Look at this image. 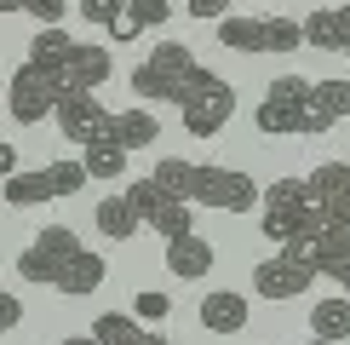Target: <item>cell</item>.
<instances>
[{
    "label": "cell",
    "mask_w": 350,
    "mask_h": 345,
    "mask_svg": "<svg viewBox=\"0 0 350 345\" xmlns=\"http://www.w3.org/2000/svg\"><path fill=\"white\" fill-rule=\"evenodd\" d=\"M155 179H161L172 196L196 201V207H218V213H253V207H265V190H258L241 167H207V162L167 155V162H155Z\"/></svg>",
    "instance_id": "obj_1"
},
{
    "label": "cell",
    "mask_w": 350,
    "mask_h": 345,
    "mask_svg": "<svg viewBox=\"0 0 350 345\" xmlns=\"http://www.w3.org/2000/svg\"><path fill=\"white\" fill-rule=\"evenodd\" d=\"M258 230H265L275 248H287V242H299V236L333 230V213L310 196V179H275L265 190V219H258Z\"/></svg>",
    "instance_id": "obj_2"
},
{
    "label": "cell",
    "mask_w": 350,
    "mask_h": 345,
    "mask_svg": "<svg viewBox=\"0 0 350 345\" xmlns=\"http://www.w3.org/2000/svg\"><path fill=\"white\" fill-rule=\"evenodd\" d=\"M201 75H207V69L196 64V52H189L184 40H155V52L126 75V86H133L138 98H150V104H184L189 86Z\"/></svg>",
    "instance_id": "obj_3"
},
{
    "label": "cell",
    "mask_w": 350,
    "mask_h": 345,
    "mask_svg": "<svg viewBox=\"0 0 350 345\" xmlns=\"http://www.w3.org/2000/svg\"><path fill=\"white\" fill-rule=\"evenodd\" d=\"M258 133L265 138H293L310 133V75H282L270 81V92L258 98Z\"/></svg>",
    "instance_id": "obj_4"
},
{
    "label": "cell",
    "mask_w": 350,
    "mask_h": 345,
    "mask_svg": "<svg viewBox=\"0 0 350 345\" xmlns=\"http://www.w3.org/2000/svg\"><path fill=\"white\" fill-rule=\"evenodd\" d=\"M218 40H224L230 52H247V58L293 52V47H304V23H293V18H236V12H230V18L218 23Z\"/></svg>",
    "instance_id": "obj_5"
},
{
    "label": "cell",
    "mask_w": 350,
    "mask_h": 345,
    "mask_svg": "<svg viewBox=\"0 0 350 345\" xmlns=\"http://www.w3.org/2000/svg\"><path fill=\"white\" fill-rule=\"evenodd\" d=\"M86 179H92L86 162H46L35 172H12V179H6V207H40V201L81 196Z\"/></svg>",
    "instance_id": "obj_6"
},
{
    "label": "cell",
    "mask_w": 350,
    "mask_h": 345,
    "mask_svg": "<svg viewBox=\"0 0 350 345\" xmlns=\"http://www.w3.org/2000/svg\"><path fill=\"white\" fill-rule=\"evenodd\" d=\"M126 201H133V213L150 230H161V236L172 242V236H189V230H196V219H189V207H196V201H184V196H172L161 179H155V172H144V179H133L121 190Z\"/></svg>",
    "instance_id": "obj_7"
},
{
    "label": "cell",
    "mask_w": 350,
    "mask_h": 345,
    "mask_svg": "<svg viewBox=\"0 0 350 345\" xmlns=\"http://www.w3.org/2000/svg\"><path fill=\"white\" fill-rule=\"evenodd\" d=\"M75 253H81V236H75V230H69V225H46V230H40V236L18 253V277L35 282V288H46V282L57 288V277L69 270V259H75Z\"/></svg>",
    "instance_id": "obj_8"
},
{
    "label": "cell",
    "mask_w": 350,
    "mask_h": 345,
    "mask_svg": "<svg viewBox=\"0 0 350 345\" xmlns=\"http://www.w3.org/2000/svg\"><path fill=\"white\" fill-rule=\"evenodd\" d=\"M57 104H64V92H57V81L40 64H18V69H12V81H6V115L18 127H35V121H46V115H57Z\"/></svg>",
    "instance_id": "obj_9"
},
{
    "label": "cell",
    "mask_w": 350,
    "mask_h": 345,
    "mask_svg": "<svg viewBox=\"0 0 350 345\" xmlns=\"http://www.w3.org/2000/svg\"><path fill=\"white\" fill-rule=\"evenodd\" d=\"M40 69L57 81V92H64V98H75V92H98V86L115 75V58H109V47L75 40L64 58H52V64H40Z\"/></svg>",
    "instance_id": "obj_10"
},
{
    "label": "cell",
    "mask_w": 350,
    "mask_h": 345,
    "mask_svg": "<svg viewBox=\"0 0 350 345\" xmlns=\"http://www.w3.org/2000/svg\"><path fill=\"white\" fill-rule=\"evenodd\" d=\"M178 110H184V127H189L196 138H213V133H224L230 115H236V86L207 69V75L189 86V98H184Z\"/></svg>",
    "instance_id": "obj_11"
},
{
    "label": "cell",
    "mask_w": 350,
    "mask_h": 345,
    "mask_svg": "<svg viewBox=\"0 0 350 345\" xmlns=\"http://www.w3.org/2000/svg\"><path fill=\"white\" fill-rule=\"evenodd\" d=\"M316 277H322V270H316L310 259L275 248V259L253 265V294H258V299H299V294H310V282H316Z\"/></svg>",
    "instance_id": "obj_12"
},
{
    "label": "cell",
    "mask_w": 350,
    "mask_h": 345,
    "mask_svg": "<svg viewBox=\"0 0 350 345\" xmlns=\"http://www.w3.org/2000/svg\"><path fill=\"white\" fill-rule=\"evenodd\" d=\"M57 133H64L69 144H98V138H109V127H115V110H104L98 104V92H75V98H64V104H57Z\"/></svg>",
    "instance_id": "obj_13"
},
{
    "label": "cell",
    "mask_w": 350,
    "mask_h": 345,
    "mask_svg": "<svg viewBox=\"0 0 350 345\" xmlns=\"http://www.w3.org/2000/svg\"><path fill=\"white\" fill-rule=\"evenodd\" d=\"M350 115V81H310V133H333Z\"/></svg>",
    "instance_id": "obj_14"
},
{
    "label": "cell",
    "mask_w": 350,
    "mask_h": 345,
    "mask_svg": "<svg viewBox=\"0 0 350 345\" xmlns=\"http://www.w3.org/2000/svg\"><path fill=\"white\" fill-rule=\"evenodd\" d=\"M167 270H172V277H184V282H201L213 270V242L196 236V230H189V236H172L167 242Z\"/></svg>",
    "instance_id": "obj_15"
},
{
    "label": "cell",
    "mask_w": 350,
    "mask_h": 345,
    "mask_svg": "<svg viewBox=\"0 0 350 345\" xmlns=\"http://www.w3.org/2000/svg\"><path fill=\"white\" fill-rule=\"evenodd\" d=\"M247 299L241 294H230V288H218V294H207L201 299V328L207 334H236V328H247Z\"/></svg>",
    "instance_id": "obj_16"
},
{
    "label": "cell",
    "mask_w": 350,
    "mask_h": 345,
    "mask_svg": "<svg viewBox=\"0 0 350 345\" xmlns=\"http://www.w3.org/2000/svg\"><path fill=\"white\" fill-rule=\"evenodd\" d=\"M104 277H109V265H104V259H98V253H75V259H69V270H64V277H57V294H69V299H86V294H98V288H104Z\"/></svg>",
    "instance_id": "obj_17"
},
{
    "label": "cell",
    "mask_w": 350,
    "mask_h": 345,
    "mask_svg": "<svg viewBox=\"0 0 350 345\" xmlns=\"http://www.w3.org/2000/svg\"><path fill=\"white\" fill-rule=\"evenodd\" d=\"M92 334L104 340V345H167L155 328H138V316H126V311H104L92 322Z\"/></svg>",
    "instance_id": "obj_18"
},
{
    "label": "cell",
    "mask_w": 350,
    "mask_h": 345,
    "mask_svg": "<svg viewBox=\"0 0 350 345\" xmlns=\"http://www.w3.org/2000/svg\"><path fill=\"white\" fill-rule=\"evenodd\" d=\"M109 138L115 144H126V150H150L155 138H161V121H155L150 110H115V127H109Z\"/></svg>",
    "instance_id": "obj_19"
},
{
    "label": "cell",
    "mask_w": 350,
    "mask_h": 345,
    "mask_svg": "<svg viewBox=\"0 0 350 345\" xmlns=\"http://www.w3.org/2000/svg\"><path fill=\"white\" fill-rule=\"evenodd\" d=\"M92 225H98V236H109V242H133L144 219L133 213V201H126V196H104V201H98V213H92Z\"/></svg>",
    "instance_id": "obj_20"
},
{
    "label": "cell",
    "mask_w": 350,
    "mask_h": 345,
    "mask_svg": "<svg viewBox=\"0 0 350 345\" xmlns=\"http://www.w3.org/2000/svg\"><path fill=\"white\" fill-rule=\"evenodd\" d=\"M310 334L316 340H350V294H333V299H316L310 305Z\"/></svg>",
    "instance_id": "obj_21"
},
{
    "label": "cell",
    "mask_w": 350,
    "mask_h": 345,
    "mask_svg": "<svg viewBox=\"0 0 350 345\" xmlns=\"http://www.w3.org/2000/svg\"><path fill=\"white\" fill-rule=\"evenodd\" d=\"M304 47H316V52H345V23H339V12L316 6L310 18H304Z\"/></svg>",
    "instance_id": "obj_22"
},
{
    "label": "cell",
    "mask_w": 350,
    "mask_h": 345,
    "mask_svg": "<svg viewBox=\"0 0 350 345\" xmlns=\"http://www.w3.org/2000/svg\"><path fill=\"white\" fill-rule=\"evenodd\" d=\"M126 144H115V138H98V144H86L81 150V162H86V172H92V179H121L126 172Z\"/></svg>",
    "instance_id": "obj_23"
},
{
    "label": "cell",
    "mask_w": 350,
    "mask_h": 345,
    "mask_svg": "<svg viewBox=\"0 0 350 345\" xmlns=\"http://www.w3.org/2000/svg\"><path fill=\"white\" fill-rule=\"evenodd\" d=\"M69 47H75V40H69L57 23H40V35L29 40V64H52V58H64Z\"/></svg>",
    "instance_id": "obj_24"
},
{
    "label": "cell",
    "mask_w": 350,
    "mask_h": 345,
    "mask_svg": "<svg viewBox=\"0 0 350 345\" xmlns=\"http://www.w3.org/2000/svg\"><path fill=\"white\" fill-rule=\"evenodd\" d=\"M0 12H29L35 23H64V0H0Z\"/></svg>",
    "instance_id": "obj_25"
},
{
    "label": "cell",
    "mask_w": 350,
    "mask_h": 345,
    "mask_svg": "<svg viewBox=\"0 0 350 345\" xmlns=\"http://www.w3.org/2000/svg\"><path fill=\"white\" fill-rule=\"evenodd\" d=\"M81 18L98 29H115V18H126V0H81Z\"/></svg>",
    "instance_id": "obj_26"
},
{
    "label": "cell",
    "mask_w": 350,
    "mask_h": 345,
    "mask_svg": "<svg viewBox=\"0 0 350 345\" xmlns=\"http://www.w3.org/2000/svg\"><path fill=\"white\" fill-rule=\"evenodd\" d=\"M126 12L144 23V29H167V18H172V0H126Z\"/></svg>",
    "instance_id": "obj_27"
},
{
    "label": "cell",
    "mask_w": 350,
    "mask_h": 345,
    "mask_svg": "<svg viewBox=\"0 0 350 345\" xmlns=\"http://www.w3.org/2000/svg\"><path fill=\"white\" fill-rule=\"evenodd\" d=\"M133 311H138V322H161V316L172 311V299H167V294H155V288H144V294L133 299Z\"/></svg>",
    "instance_id": "obj_28"
},
{
    "label": "cell",
    "mask_w": 350,
    "mask_h": 345,
    "mask_svg": "<svg viewBox=\"0 0 350 345\" xmlns=\"http://www.w3.org/2000/svg\"><path fill=\"white\" fill-rule=\"evenodd\" d=\"M172 6H184L189 18H201V23H224L230 18V0H172Z\"/></svg>",
    "instance_id": "obj_29"
},
{
    "label": "cell",
    "mask_w": 350,
    "mask_h": 345,
    "mask_svg": "<svg viewBox=\"0 0 350 345\" xmlns=\"http://www.w3.org/2000/svg\"><path fill=\"white\" fill-rule=\"evenodd\" d=\"M23 322V299L18 294H0V328H18Z\"/></svg>",
    "instance_id": "obj_30"
},
{
    "label": "cell",
    "mask_w": 350,
    "mask_h": 345,
    "mask_svg": "<svg viewBox=\"0 0 350 345\" xmlns=\"http://www.w3.org/2000/svg\"><path fill=\"white\" fill-rule=\"evenodd\" d=\"M0 172H6V179L18 172V144H0Z\"/></svg>",
    "instance_id": "obj_31"
},
{
    "label": "cell",
    "mask_w": 350,
    "mask_h": 345,
    "mask_svg": "<svg viewBox=\"0 0 350 345\" xmlns=\"http://www.w3.org/2000/svg\"><path fill=\"white\" fill-rule=\"evenodd\" d=\"M339 23H345V58H350V6H339Z\"/></svg>",
    "instance_id": "obj_32"
},
{
    "label": "cell",
    "mask_w": 350,
    "mask_h": 345,
    "mask_svg": "<svg viewBox=\"0 0 350 345\" xmlns=\"http://www.w3.org/2000/svg\"><path fill=\"white\" fill-rule=\"evenodd\" d=\"M64 345H104L98 334H75V340H64Z\"/></svg>",
    "instance_id": "obj_33"
},
{
    "label": "cell",
    "mask_w": 350,
    "mask_h": 345,
    "mask_svg": "<svg viewBox=\"0 0 350 345\" xmlns=\"http://www.w3.org/2000/svg\"><path fill=\"white\" fill-rule=\"evenodd\" d=\"M310 345H339V340H316V334H310Z\"/></svg>",
    "instance_id": "obj_34"
}]
</instances>
